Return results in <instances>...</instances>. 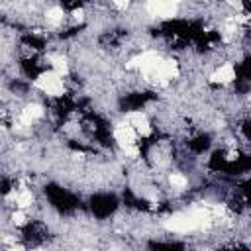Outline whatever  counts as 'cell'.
Instances as JSON below:
<instances>
[{
    "label": "cell",
    "instance_id": "obj_1",
    "mask_svg": "<svg viewBox=\"0 0 251 251\" xmlns=\"http://www.w3.org/2000/svg\"><path fill=\"white\" fill-rule=\"evenodd\" d=\"M33 88H37L41 94L49 96V98H63L65 92H67V86H65V78L59 76L57 73H53L51 69L49 71H43L35 76L33 80Z\"/></svg>",
    "mask_w": 251,
    "mask_h": 251
},
{
    "label": "cell",
    "instance_id": "obj_2",
    "mask_svg": "<svg viewBox=\"0 0 251 251\" xmlns=\"http://www.w3.org/2000/svg\"><path fill=\"white\" fill-rule=\"evenodd\" d=\"M126 122L133 127V131L137 133V137H149L153 133V126H151V120L145 112L141 110H133V112H127L126 114Z\"/></svg>",
    "mask_w": 251,
    "mask_h": 251
},
{
    "label": "cell",
    "instance_id": "obj_3",
    "mask_svg": "<svg viewBox=\"0 0 251 251\" xmlns=\"http://www.w3.org/2000/svg\"><path fill=\"white\" fill-rule=\"evenodd\" d=\"M112 137H114V141L120 145V149L137 143V133L133 131V127H131L126 120L120 122L118 126H114V129H112Z\"/></svg>",
    "mask_w": 251,
    "mask_h": 251
},
{
    "label": "cell",
    "instance_id": "obj_4",
    "mask_svg": "<svg viewBox=\"0 0 251 251\" xmlns=\"http://www.w3.org/2000/svg\"><path fill=\"white\" fill-rule=\"evenodd\" d=\"M235 78H237V71H235V67H233L231 63H224V65L216 67V69L210 73V76H208V80H210L212 84H218V86H227V84H231Z\"/></svg>",
    "mask_w": 251,
    "mask_h": 251
},
{
    "label": "cell",
    "instance_id": "obj_5",
    "mask_svg": "<svg viewBox=\"0 0 251 251\" xmlns=\"http://www.w3.org/2000/svg\"><path fill=\"white\" fill-rule=\"evenodd\" d=\"M176 6H178V0H149L147 2L149 14L157 18H173L176 14Z\"/></svg>",
    "mask_w": 251,
    "mask_h": 251
},
{
    "label": "cell",
    "instance_id": "obj_6",
    "mask_svg": "<svg viewBox=\"0 0 251 251\" xmlns=\"http://www.w3.org/2000/svg\"><path fill=\"white\" fill-rule=\"evenodd\" d=\"M49 69L53 71V73H57L59 76H67L69 75V61H67V57H63L61 53H55V55H49Z\"/></svg>",
    "mask_w": 251,
    "mask_h": 251
},
{
    "label": "cell",
    "instance_id": "obj_7",
    "mask_svg": "<svg viewBox=\"0 0 251 251\" xmlns=\"http://www.w3.org/2000/svg\"><path fill=\"white\" fill-rule=\"evenodd\" d=\"M67 20V14H65V10L63 8H59V6H53V8H49L47 12H45V22L49 24V25H61L63 22Z\"/></svg>",
    "mask_w": 251,
    "mask_h": 251
},
{
    "label": "cell",
    "instance_id": "obj_8",
    "mask_svg": "<svg viewBox=\"0 0 251 251\" xmlns=\"http://www.w3.org/2000/svg\"><path fill=\"white\" fill-rule=\"evenodd\" d=\"M169 184L176 190H184L188 186V178L182 173H173V175H169Z\"/></svg>",
    "mask_w": 251,
    "mask_h": 251
}]
</instances>
